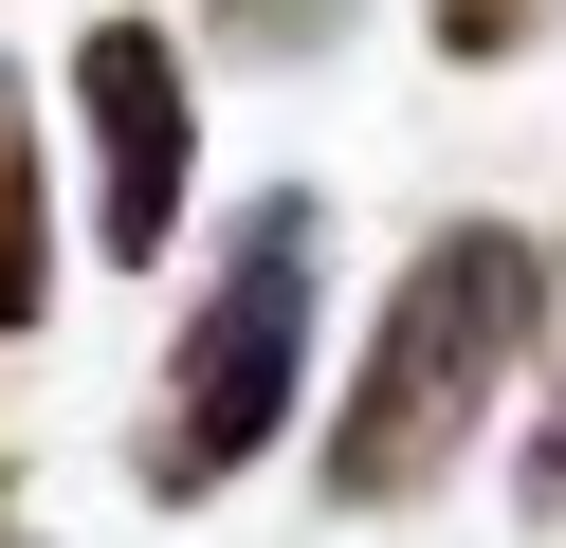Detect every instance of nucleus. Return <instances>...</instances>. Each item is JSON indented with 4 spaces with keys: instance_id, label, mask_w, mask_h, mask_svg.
<instances>
[{
    "instance_id": "2",
    "label": "nucleus",
    "mask_w": 566,
    "mask_h": 548,
    "mask_svg": "<svg viewBox=\"0 0 566 548\" xmlns=\"http://www.w3.org/2000/svg\"><path fill=\"white\" fill-rule=\"evenodd\" d=\"M311 329H329V201H311V183H256V201L220 219V256H201V311H184V348H165V402H147V457L128 475H147L165 511L238 494V475L311 421Z\"/></svg>"
},
{
    "instance_id": "7",
    "label": "nucleus",
    "mask_w": 566,
    "mask_h": 548,
    "mask_svg": "<svg viewBox=\"0 0 566 548\" xmlns=\"http://www.w3.org/2000/svg\"><path fill=\"white\" fill-rule=\"evenodd\" d=\"M512 511H530V530H566V365H548V421L512 438Z\"/></svg>"
},
{
    "instance_id": "4",
    "label": "nucleus",
    "mask_w": 566,
    "mask_h": 548,
    "mask_svg": "<svg viewBox=\"0 0 566 548\" xmlns=\"http://www.w3.org/2000/svg\"><path fill=\"white\" fill-rule=\"evenodd\" d=\"M55 311V165H38V92L0 73V348Z\"/></svg>"
},
{
    "instance_id": "6",
    "label": "nucleus",
    "mask_w": 566,
    "mask_h": 548,
    "mask_svg": "<svg viewBox=\"0 0 566 548\" xmlns=\"http://www.w3.org/2000/svg\"><path fill=\"white\" fill-rule=\"evenodd\" d=\"M548 19H566V0H439V55H475V73H493V55H530Z\"/></svg>"
},
{
    "instance_id": "3",
    "label": "nucleus",
    "mask_w": 566,
    "mask_h": 548,
    "mask_svg": "<svg viewBox=\"0 0 566 548\" xmlns=\"http://www.w3.org/2000/svg\"><path fill=\"white\" fill-rule=\"evenodd\" d=\"M74 128H92V238H111V275H147L184 238V165H201L184 37L165 19H92L74 37Z\"/></svg>"
},
{
    "instance_id": "1",
    "label": "nucleus",
    "mask_w": 566,
    "mask_h": 548,
    "mask_svg": "<svg viewBox=\"0 0 566 548\" xmlns=\"http://www.w3.org/2000/svg\"><path fill=\"white\" fill-rule=\"evenodd\" d=\"M530 348H548V256H530L512 219H439V238L402 256V292L366 311L347 421L311 438L329 511H420L457 457H475V421L512 402V365H530Z\"/></svg>"
},
{
    "instance_id": "5",
    "label": "nucleus",
    "mask_w": 566,
    "mask_h": 548,
    "mask_svg": "<svg viewBox=\"0 0 566 548\" xmlns=\"http://www.w3.org/2000/svg\"><path fill=\"white\" fill-rule=\"evenodd\" d=\"M347 19H366V0H201V55H238V73H311V55H347Z\"/></svg>"
},
{
    "instance_id": "8",
    "label": "nucleus",
    "mask_w": 566,
    "mask_h": 548,
    "mask_svg": "<svg viewBox=\"0 0 566 548\" xmlns=\"http://www.w3.org/2000/svg\"><path fill=\"white\" fill-rule=\"evenodd\" d=\"M0 548H38V530H19V511H0Z\"/></svg>"
}]
</instances>
